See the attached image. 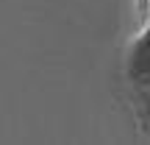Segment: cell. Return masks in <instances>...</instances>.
I'll return each instance as SVG.
<instances>
[{
	"label": "cell",
	"instance_id": "cell-1",
	"mask_svg": "<svg viewBox=\"0 0 150 145\" xmlns=\"http://www.w3.org/2000/svg\"><path fill=\"white\" fill-rule=\"evenodd\" d=\"M128 75L134 84L150 86V22L128 50Z\"/></svg>",
	"mask_w": 150,
	"mask_h": 145
},
{
	"label": "cell",
	"instance_id": "cell-2",
	"mask_svg": "<svg viewBox=\"0 0 150 145\" xmlns=\"http://www.w3.org/2000/svg\"><path fill=\"white\" fill-rule=\"evenodd\" d=\"M145 3H147V9H150V0H145Z\"/></svg>",
	"mask_w": 150,
	"mask_h": 145
}]
</instances>
